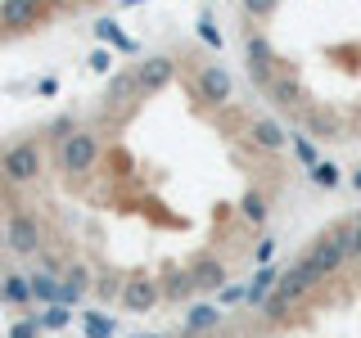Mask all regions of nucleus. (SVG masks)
<instances>
[{
	"mask_svg": "<svg viewBox=\"0 0 361 338\" xmlns=\"http://www.w3.org/2000/svg\"><path fill=\"white\" fill-rule=\"evenodd\" d=\"M353 257V225H338V230H330V234H321L312 248H307V257H302V275L312 280V284H321L325 275H334L338 266Z\"/></svg>",
	"mask_w": 361,
	"mask_h": 338,
	"instance_id": "obj_1",
	"label": "nucleus"
},
{
	"mask_svg": "<svg viewBox=\"0 0 361 338\" xmlns=\"http://www.w3.org/2000/svg\"><path fill=\"white\" fill-rule=\"evenodd\" d=\"M41 167H45V154L37 140H18L0 154V180L5 185H32L41 176Z\"/></svg>",
	"mask_w": 361,
	"mask_h": 338,
	"instance_id": "obj_2",
	"label": "nucleus"
},
{
	"mask_svg": "<svg viewBox=\"0 0 361 338\" xmlns=\"http://www.w3.org/2000/svg\"><path fill=\"white\" fill-rule=\"evenodd\" d=\"M99 163V135L95 131H73L59 144V172L63 176H86Z\"/></svg>",
	"mask_w": 361,
	"mask_h": 338,
	"instance_id": "obj_3",
	"label": "nucleus"
},
{
	"mask_svg": "<svg viewBox=\"0 0 361 338\" xmlns=\"http://www.w3.org/2000/svg\"><path fill=\"white\" fill-rule=\"evenodd\" d=\"M5 248L18 257H37L45 248V225L41 217H32V212H9V225H5Z\"/></svg>",
	"mask_w": 361,
	"mask_h": 338,
	"instance_id": "obj_4",
	"label": "nucleus"
},
{
	"mask_svg": "<svg viewBox=\"0 0 361 338\" xmlns=\"http://www.w3.org/2000/svg\"><path fill=\"white\" fill-rule=\"evenodd\" d=\"M244 54H248V77H253L257 86H267V90H271V82L280 77V54L271 50V41H267L257 27H248V37H244Z\"/></svg>",
	"mask_w": 361,
	"mask_h": 338,
	"instance_id": "obj_5",
	"label": "nucleus"
},
{
	"mask_svg": "<svg viewBox=\"0 0 361 338\" xmlns=\"http://www.w3.org/2000/svg\"><path fill=\"white\" fill-rule=\"evenodd\" d=\"M172 82H176V59H172V54H149V59L135 63V86H140V99L163 95Z\"/></svg>",
	"mask_w": 361,
	"mask_h": 338,
	"instance_id": "obj_6",
	"label": "nucleus"
},
{
	"mask_svg": "<svg viewBox=\"0 0 361 338\" xmlns=\"http://www.w3.org/2000/svg\"><path fill=\"white\" fill-rule=\"evenodd\" d=\"M231 95H235L231 73H226L221 63H203V68H199V77H195V99H199V104L221 108V104H231Z\"/></svg>",
	"mask_w": 361,
	"mask_h": 338,
	"instance_id": "obj_7",
	"label": "nucleus"
},
{
	"mask_svg": "<svg viewBox=\"0 0 361 338\" xmlns=\"http://www.w3.org/2000/svg\"><path fill=\"white\" fill-rule=\"evenodd\" d=\"M45 18H50V9L32 5V0H0V32L23 37V32H37Z\"/></svg>",
	"mask_w": 361,
	"mask_h": 338,
	"instance_id": "obj_8",
	"label": "nucleus"
},
{
	"mask_svg": "<svg viewBox=\"0 0 361 338\" xmlns=\"http://www.w3.org/2000/svg\"><path fill=\"white\" fill-rule=\"evenodd\" d=\"M158 298H163V284H158L154 275H131L127 289H122V307L131 315H149L158 307Z\"/></svg>",
	"mask_w": 361,
	"mask_h": 338,
	"instance_id": "obj_9",
	"label": "nucleus"
},
{
	"mask_svg": "<svg viewBox=\"0 0 361 338\" xmlns=\"http://www.w3.org/2000/svg\"><path fill=\"white\" fill-rule=\"evenodd\" d=\"M248 140H253V149H262V154H280L289 144V131L280 127V122H271V118H253L248 122Z\"/></svg>",
	"mask_w": 361,
	"mask_h": 338,
	"instance_id": "obj_10",
	"label": "nucleus"
},
{
	"mask_svg": "<svg viewBox=\"0 0 361 338\" xmlns=\"http://www.w3.org/2000/svg\"><path fill=\"white\" fill-rule=\"evenodd\" d=\"M86 289H90V266L86 262H73L59 275V307H77Z\"/></svg>",
	"mask_w": 361,
	"mask_h": 338,
	"instance_id": "obj_11",
	"label": "nucleus"
},
{
	"mask_svg": "<svg viewBox=\"0 0 361 338\" xmlns=\"http://www.w3.org/2000/svg\"><path fill=\"white\" fill-rule=\"evenodd\" d=\"M190 275H195V284L203 293H221L226 289V262L221 257H199V262L190 266Z\"/></svg>",
	"mask_w": 361,
	"mask_h": 338,
	"instance_id": "obj_12",
	"label": "nucleus"
},
{
	"mask_svg": "<svg viewBox=\"0 0 361 338\" xmlns=\"http://www.w3.org/2000/svg\"><path fill=\"white\" fill-rule=\"evenodd\" d=\"M271 99H276L280 108H302V99H307V90L298 86V77H289V73H280L276 82H271Z\"/></svg>",
	"mask_w": 361,
	"mask_h": 338,
	"instance_id": "obj_13",
	"label": "nucleus"
},
{
	"mask_svg": "<svg viewBox=\"0 0 361 338\" xmlns=\"http://www.w3.org/2000/svg\"><path fill=\"white\" fill-rule=\"evenodd\" d=\"M276 284H280V275L271 266H257V275H253V284L244 289V302L248 307H267V298L276 293Z\"/></svg>",
	"mask_w": 361,
	"mask_h": 338,
	"instance_id": "obj_14",
	"label": "nucleus"
},
{
	"mask_svg": "<svg viewBox=\"0 0 361 338\" xmlns=\"http://www.w3.org/2000/svg\"><path fill=\"white\" fill-rule=\"evenodd\" d=\"M0 302H9V307L32 302V275H0Z\"/></svg>",
	"mask_w": 361,
	"mask_h": 338,
	"instance_id": "obj_15",
	"label": "nucleus"
},
{
	"mask_svg": "<svg viewBox=\"0 0 361 338\" xmlns=\"http://www.w3.org/2000/svg\"><path fill=\"white\" fill-rule=\"evenodd\" d=\"M131 95L140 99V86H135V68H131V73H113V77H109V95H104V99H109V104H127Z\"/></svg>",
	"mask_w": 361,
	"mask_h": 338,
	"instance_id": "obj_16",
	"label": "nucleus"
},
{
	"mask_svg": "<svg viewBox=\"0 0 361 338\" xmlns=\"http://www.w3.org/2000/svg\"><path fill=\"white\" fill-rule=\"evenodd\" d=\"M195 289L199 284H195V275H190V270H172V275L163 280V298H172V302H185Z\"/></svg>",
	"mask_w": 361,
	"mask_h": 338,
	"instance_id": "obj_17",
	"label": "nucleus"
},
{
	"mask_svg": "<svg viewBox=\"0 0 361 338\" xmlns=\"http://www.w3.org/2000/svg\"><path fill=\"white\" fill-rule=\"evenodd\" d=\"M267 194H262V189H248V194L240 199V217L244 221H253V225H267Z\"/></svg>",
	"mask_w": 361,
	"mask_h": 338,
	"instance_id": "obj_18",
	"label": "nucleus"
},
{
	"mask_svg": "<svg viewBox=\"0 0 361 338\" xmlns=\"http://www.w3.org/2000/svg\"><path fill=\"white\" fill-rule=\"evenodd\" d=\"M32 298H41V302H50V307H59V280H54L50 270L32 275Z\"/></svg>",
	"mask_w": 361,
	"mask_h": 338,
	"instance_id": "obj_19",
	"label": "nucleus"
},
{
	"mask_svg": "<svg viewBox=\"0 0 361 338\" xmlns=\"http://www.w3.org/2000/svg\"><path fill=\"white\" fill-rule=\"evenodd\" d=\"M307 127H312L316 140H338V122L330 113H307Z\"/></svg>",
	"mask_w": 361,
	"mask_h": 338,
	"instance_id": "obj_20",
	"label": "nucleus"
},
{
	"mask_svg": "<svg viewBox=\"0 0 361 338\" xmlns=\"http://www.w3.org/2000/svg\"><path fill=\"white\" fill-rule=\"evenodd\" d=\"M95 37H99V41H113V45H122V50H135V45H131V41L118 32V23H113V18H99V23H95Z\"/></svg>",
	"mask_w": 361,
	"mask_h": 338,
	"instance_id": "obj_21",
	"label": "nucleus"
},
{
	"mask_svg": "<svg viewBox=\"0 0 361 338\" xmlns=\"http://www.w3.org/2000/svg\"><path fill=\"white\" fill-rule=\"evenodd\" d=\"M240 5H244V14L253 18V23H267L271 14H276V5H280V0H240Z\"/></svg>",
	"mask_w": 361,
	"mask_h": 338,
	"instance_id": "obj_22",
	"label": "nucleus"
},
{
	"mask_svg": "<svg viewBox=\"0 0 361 338\" xmlns=\"http://www.w3.org/2000/svg\"><path fill=\"white\" fill-rule=\"evenodd\" d=\"M312 180H316L321 189H334L343 176H338V167H334V163H316V167H312Z\"/></svg>",
	"mask_w": 361,
	"mask_h": 338,
	"instance_id": "obj_23",
	"label": "nucleus"
},
{
	"mask_svg": "<svg viewBox=\"0 0 361 338\" xmlns=\"http://www.w3.org/2000/svg\"><path fill=\"white\" fill-rule=\"evenodd\" d=\"M217 320H221L217 307H195V311H190V330H212Z\"/></svg>",
	"mask_w": 361,
	"mask_h": 338,
	"instance_id": "obj_24",
	"label": "nucleus"
},
{
	"mask_svg": "<svg viewBox=\"0 0 361 338\" xmlns=\"http://www.w3.org/2000/svg\"><path fill=\"white\" fill-rule=\"evenodd\" d=\"M122 289H127V280H118V275H104V280H99V284H95V293H99V298H118L122 302Z\"/></svg>",
	"mask_w": 361,
	"mask_h": 338,
	"instance_id": "obj_25",
	"label": "nucleus"
},
{
	"mask_svg": "<svg viewBox=\"0 0 361 338\" xmlns=\"http://www.w3.org/2000/svg\"><path fill=\"white\" fill-rule=\"evenodd\" d=\"M289 307H293V302H285L280 293H271V298H267V307H262V315H267L271 325H276V320H285V311H289Z\"/></svg>",
	"mask_w": 361,
	"mask_h": 338,
	"instance_id": "obj_26",
	"label": "nucleus"
},
{
	"mask_svg": "<svg viewBox=\"0 0 361 338\" xmlns=\"http://www.w3.org/2000/svg\"><path fill=\"white\" fill-rule=\"evenodd\" d=\"M63 325H68V307H50L41 315V330H63Z\"/></svg>",
	"mask_w": 361,
	"mask_h": 338,
	"instance_id": "obj_27",
	"label": "nucleus"
},
{
	"mask_svg": "<svg viewBox=\"0 0 361 338\" xmlns=\"http://www.w3.org/2000/svg\"><path fill=\"white\" fill-rule=\"evenodd\" d=\"M37 334H41V320H37V315H27V320H18L14 330H9V338H37Z\"/></svg>",
	"mask_w": 361,
	"mask_h": 338,
	"instance_id": "obj_28",
	"label": "nucleus"
},
{
	"mask_svg": "<svg viewBox=\"0 0 361 338\" xmlns=\"http://www.w3.org/2000/svg\"><path fill=\"white\" fill-rule=\"evenodd\" d=\"M86 334H90V338H109V334H113V325H109V320H99V315H86Z\"/></svg>",
	"mask_w": 361,
	"mask_h": 338,
	"instance_id": "obj_29",
	"label": "nucleus"
},
{
	"mask_svg": "<svg viewBox=\"0 0 361 338\" xmlns=\"http://www.w3.org/2000/svg\"><path fill=\"white\" fill-rule=\"evenodd\" d=\"M199 37H203V41H212V45H221V32L212 27V18H208V14L199 18Z\"/></svg>",
	"mask_w": 361,
	"mask_h": 338,
	"instance_id": "obj_30",
	"label": "nucleus"
},
{
	"mask_svg": "<svg viewBox=\"0 0 361 338\" xmlns=\"http://www.w3.org/2000/svg\"><path fill=\"white\" fill-rule=\"evenodd\" d=\"M90 68H95V73H109V68H113V54L109 50H95V54H90Z\"/></svg>",
	"mask_w": 361,
	"mask_h": 338,
	"instance_id": "obj_31",
	"label": "nucleus"
},
{
	"mask_svg": "<svg viewBox=\"0 0 361 338\" xmlns=\"http://www.w3.org/2000/svg\"><path fill=\"white\" fill-rule=\"evenodd\" d=\"M271 253H276V239H262V244H257V266H267Z\"/></svg>",
	"mask_w": 361,
	"mask_h": 338,
	"instance_id": "obj_32",
	"label": "nucleus"
},
{
	"mask_svg": "<svg viewBox=\"0 0 361 338\" xmlns=\"http://www.w3.org/2000/svg\"><path fill=\"white\" fill-rule=\"evenodd\" d=\"M353 257L361 262V221H353Z\"/></svg>",
	"mask_w": 361,
	"mask_h": 338,
	"instance_id": "obj_33",
	"label": "nucleus"
},
{
	"mask_svg": "<svg viewBox=\"0 0 361 338\" xmlns=\"http://www.w3.org/2000/svg\"><path fill=\"white\" fill-rule=\"evenodd\" d=\"M298 158H302V163H312V167H316V154H312V144H307V140H298Z\"/></svg>",
	"mask_w": 361,
	"mask_h": 338,
	"instance_id": "obj_34",
	"label": "nucleus"
},
{
	"mask_svg": "<svg viewBox=\"0 0 361 338\" xmlns=\"http://www.w3.org/2000/svg\"><path fill=\"white\" fill-rule=\"evenodd\" d=\"M77 0H45V9H73Z\"/></svg>",
	"mask_w": 361,
	"mask_h": 338,
	"instance_id": "obj_35",
	"label": "nucleus"
},
{
	"mask_svg": "<svg viewBox=\"0 0 361 338\" xmlns=\"http://www.w3.org/2000/svg\"><path fill=\"white\" fill-rule=\"evenodd\" d=\"M353 185H357V189H361V172H357V176H353Z\"/></svg>",
	"mask_w": 361,
	"mask_h": 338,
	"instance_id": "obj_36",
	"label": "nucleus"
},
{
	"mask_svg": "<svg viewBox=\"0 0 361 338\" xmlns=\"http://www.w3.org/2000/svg\"><path fill=\"white\" fill-rule=\"evenodd\" d=\"M135 338H158V334H135Z\"/></svg>",
	"mask_w": 361,
	"mask_h": 338,
	"instance_id": "obj_37",
	"label": "nucleus"
},
{
	"mask_svg": "<svg viewBox=\"0 0 361 338\" xmlns=\"http://www.w3.org/2000/svg\"><path fill=\"white\" fill-rule=\"evenodd\" d=\"M32 5H41V9H45V0H32Z\"/></svg>",
	"mask_w": 361,
	"mask_h": 338,
	"instance_id": "obj_38",
	"label": "nucleus"
}]
</instances>
